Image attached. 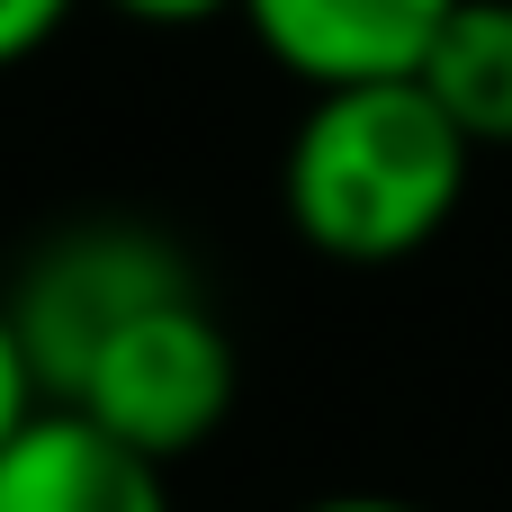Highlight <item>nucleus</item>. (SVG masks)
<instances>
[{
    "mask_svg": "<svg viewBox=\"0 0 512 512\" xmlns=\"http://www.w3.org/2000/svg\"><path fill=\"white\" fill-rule=\"evenodd\" d=\"M468 162L477 144L441 117L423 81H342L306 90V117L279 153V207L324 261L387 270L450 234Z\"/></svg>",
    "mask_w": 512,
    "mask_h": 512,
    "instance_id": "1",
    "label": "nucleus"
},
{
    "mask_svg": "<svg viewBox=\"0 0 512 512\" xmlns=\"http://www.w3.org/2000/svg\"><path fill=\"white\" fill-rule=\"evenodd\" d=\"M234 387H243L234 333H225V315L207 306V288L189 279V288L135 306L45 405H72V414H90L99 432H117L126 450H144V459L171 468V459H189V450H207V441L225 432Z\"/></svg>",
    "mask_w": 512,
    "mask_h": 512,
    "instance_id": "2",
    "label": "nucleus"
},
{
    "mask_svg": "<svg viewBox=\"0 0 512 512\" xmlns=\"http://www.w3.org/2000/svg\"><path fill=\"white\" fill-rule=\"evenodd\" d=\"M189 279H198V261L144 216H81V225L45 234L18 261V279L0 288L36 396H54L135 306H153V297H171Z\"/></svg>",
    "mask_w": 512,
    "mask_h": 512,
    "instance_id": "3",
    "label": "nucleus"
},
{
    "mask_svg": "<svg viewBox=\"0 0 512 512\" xmlns=\"http://www.w3.org/2000/svg\"><path fill=\"white\" fill-rule=\"evenodd\" d=\"M450 9L459 0H243V27L288 81L342 90V81H414Z\"/></svg>",
    "mask_w": 512,
    "mask_h": 512,
    "instance_id": "4",
    "label": "nucleus"
},
{
    "mask_svg": "<svg viewBox=\"0 0 512 512\" xmlns=\"http://www.w3.org/2000/svg\"><path fill=\"white\" fill-rule=\"evenodd\" d=\"M0 512H171V468L72 405H36L0 441Z\"/></svg>",
    "mask_w": 512,
    "mask_h": 512,
    "instance_id": "5",
    "label": "nucleus"
},
{
    "mask_svg": "<svg viewBox=\"0 0 512 512\" xmlns=\"http://www.w3.org/2000/svg\"><path fill=\"white\" fill-rule=\"evenodd\" d=\"M414 81L477 153H512V0H459Z\"/></svg>",
    "mask_w": 512,
    "mask_h": 512,
    "instance_id": "6",
    "label": "nucleus"
},
{
    "mask_svg": "<svg viewBox=\"0 0 512 512\" xmlns=\"http://www.w3.org/2000/svg\"><path fill=\"white\" fill-rule=\"evenodd\" d=\"M72 9H81V0H0V72L27 63L36 45H54V27H63Z\"/></svg>",
    "mask_w": 512,
    "mask_h": 512,
    "instance_id": "7",
    "label": "nucleus"
},
{
    "mask_svg": "<svg viewBox=\"0 0 512 512\" xmlns=\"http://www.w3.org/2000/svg\"><path fill=\"white\" fill-rule=\"evenodd\" d=\"M45 396H36V378H27V351H18V333H9V306H0V441L36 414Z\"/></svg>",
    "mask_w": 512,
    "mask_h": 512,
    "instance_id": "8",
    "label": "nucleus"
},
{
    "mask_svg": "<svg viewBox=\"0 0 512 512\" xmlns=\"http://www.w3.org/2000/svg\"><path fill=\"white\" fill-rule=\"evenodd\" d=\"M117 18H135V27H207V18H225V9H243V0H108Z\"/></svg>",
    "mask_w": 512,
    "mask_h": 512,
    "instance_id": "9",
    "label": "nucleus"
},
{
    "mask_svg": "<svg viewBox=\"0 0 512 512\" xmlns=\"http://www.w3.org/2000/svg\"><path fill=\"white\" fill-rule=\"evenodd\" d=\"M297 512H423V504H405V495H315Z\"/></svg>",
    "mask_w": 512,
    "mask_h": 512,
    "instance_id": "10",
    "label": "nucleus"
}]
</instances>
